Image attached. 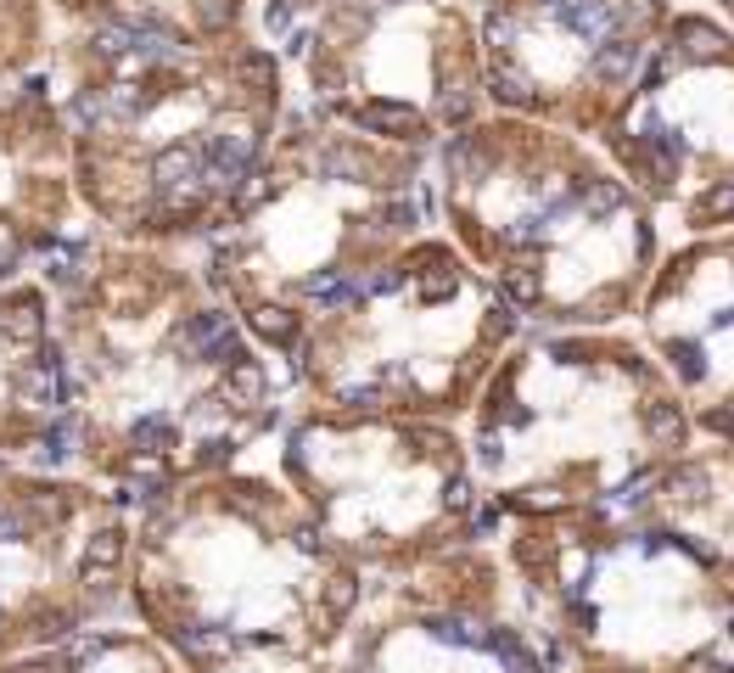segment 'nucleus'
<instances>
[{
	"label": "nucleus",
	"instance_id": "obj_15",
	"mask_svg": "<svg viewBox=\"0 0 734 673\" xmlns=\"http://www.w3.org/2000/svg\"><path fill=\"white\" fill-rule=\"evenodd\" d=\"M701 6L718 17V23H729V29H734V0H701Z\"/></svg>",
	"mask_w": 734,
	"mask_h": 673
},
{
	"label": "nucleus",
	"instance_id": "obj_10",
	"mask_svg": "<svg viewBox=\"0 0 734 673\" xmlns=\"http://www.w3.org/2000/svg\"><path fill=\"white\" fill-rule=\"evenodd\" d=\"M678 0H477L488 113L594 141Z\"/></svg>",
	"mask_w": 734,
	"mask_h": 673
},
{
	"label": "nucleus",
	"instance_id": "obj_4",
	"mask_svg": "<svg viewBox=\"0 0 734 673\" xmlns=\"http://www.w3.org/2000/svg\"><path fill=\"white\" fill-rule=\"evenodd\" d=\"M466 460L505 522L628 500L695 444L634 331H522L466 410Z\"/></svg>",
	"mask_w": 734,
	"mask_h": 673
},
{
	"label": "nucleus",
	"instance_id": "obj_5",
	"mask_svg": "<svg viewBox=\"0 0 734 673\" xmlns=\"http://www.w3.org/2000/svg\"><path fill=\"white\" fill-rule=\"evenodd\" d=\"M505 573L538 651L606 673H701L734 662V578L628 505L510 522Z\"/></svg>",
	"mask_w": 734,
	"mask_h": 673
},
{
	"label": "nucleus",
	"instance_id": "obj_1",
	"mask_svg": "<svg viewBox=\"0 0 734 673\" xmlns=\"http://www.w3.org/2000/svg\"><path fill=\"white\" fill-rule=\"evenodd\" d=\"M426 174L443 242L494 287L522 331L634 320L667 242L594 141L482 113L426 152Z\"/></svg>",
	"mask_w": 734,
	"mask_h": 673
},
{
	"label": "nucleus",
	"instance_id": "obj_6",
	"mask_svg": "<svg viewBox=\"0 0 734 673\" xmlns=\"http://www.w3.org/2000/svg\"><path fill=\"white\" fill-rule=\"evenodd\" d=\"M522 320L443 236H415L292 348V376L342 416L460 421Z\"/></svg>",
	"mask_w": 734,
	"mask_h": 673
},
{
	"label": "nucleus",
	"instance_id": "obj_3",
	"mask_svg": "<svg viewBox=\"0 0 734 673\" xmlns=\"http://www.w3.org/2000/svg\"><path fill=\"white\" fill-rule=\"evenodd\" d=\"M426 219V152L297 113L213 230L208 281L258 348L292 359L314 320L426 236Z\"/></svg>",
	"mask_w": 734,
	"mask_h": 673
},
{
	"label": "nucleus",
	"instance_id": "obj_9",
	"mask_svg": "<svg viewBox=\"0 0 734 673\" xmlns=\"http://www.w3.org/2000/svg\"><path fill=\"white\" fill-rule=\"evenodd\" d=\"M594 152L650 208L662 242L734 219V29L678 0Z\"/></svg>",
	"mask_w": 734,
	"mask_h": 673
},
{
	"label": "nucleus",
	"instance_id": "obj_13",
	"mask_svg": "<svg viewBox=\"0 0 734 673\" xmlns=\"http://www.w3.org/2000/svg\"><path fill=\"white\" fill-rule=\"evenodd\" d=\"M51 0H0V73H17L45 34Z\"/></svg>",
	"mask_w": 734,
	"mask_h": 673
},
{
	"label": "nucleus",
	"instance_id": "obj_12",
	"mask_svg": "<svg viewBox=\"0 0 734 673\" xmlns=\"http://www.w3.org/2000/svg\"><path fill=\"white\" fill-rule=\"evenodd\" d=\"M51 6L62 17H73L79 29H129L180 45L253 34V12H258V0H51Z\"/></svg>",
	"mask_w": 734,
	"mask_h": 673
},
{
	"label": "nucleus",
	"instance_id": "obj_11",
	"mask_svg": "<svg viewBox=\"0 0 734 673\" xmlns=\"http://www.w3.org/2000/svg\"><path fill=\"white\" fill-rule=\"evenodd\" d=\"M634 320V337L690 416L695 444L734 449V219L667 242Z\"/></svg>",
	"mask_w": 734,
	"mask_h": 673
},
{
	"label": "nucleus",
	"instance_id": "obj_8",
	"mask_svg": "<svg viewBox=\"0 0 734 673\" xmlns=\"http://www.w3.org/2000/svg\"><path fill=\"white\" fill-rule=\"evenodd\" d=\"M309 113L382 146L432 152L488 113L477 0H331L292 23Z\"/></svg>",
	"mask_w": 734,
	"mask_h": 673
},
{
	"label": "nucleus",
	"instance_id": "obj_2",
	"mask_svg": "<svg viewBox=\"0 0 734 673\" xmlns=\"http://www.w3.org/2000/svg\"><path fill=\"white\" fill-rule=\"evenodd\" d=\"M68 124L90 197L135 230H219L286 113L281 51L258 34L180 45L79 29Z\"/></svg>",
	"mask_w": 734,
	"mask_h": 673
},
{
	"label": "nucleus",
	"instance_id": "obj_14",
	"mask_svg": "<svg viewBox=\"0 0 734 673\" xmlns=\"http://www.w3.org/2000/svg\"><path fill=\"white\" fill-rule=\"evenodd\" d=\"M320 6H331V0H264V29L286 40V34H292V23L314 17Z\"/></svg>",
	"mask_w": 734,
	"mask_h": 673
},
{
	"label": "nucleus",
	"instance_id": "obj_7",
	"mask_svg": "<svg viewBox=\"0 0 734 673\" xmlns=\"http://www.w3.org/2000/svg\"><path fill=\"white\" fill-rule=\"evenodd\" d=\"M281 466L314 528L353 567H410L454 545H482L499 528L454 421L320 410L286 432Z\"/></svg>",
	"mask_w": 734,
	"mask_h": 673
}]
</instances>
